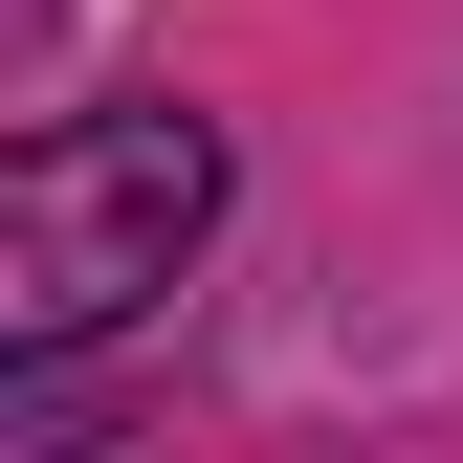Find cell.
<instances>
[{"instance_id":"cell-1","label":"cell","mask_w":463,"mask_h":463,"mask_svg":"<svg viewBox=\"0 0 463 463\" xmlns=\"http://www.w3.org/2000/svg\"><path fill=\"white\" fill-rule=\"evenodd\" d=\"M221 221V133L199 110H67V133L0 155V354H89L110 309L199 265Z\"/></svg>"}]
</instances>
